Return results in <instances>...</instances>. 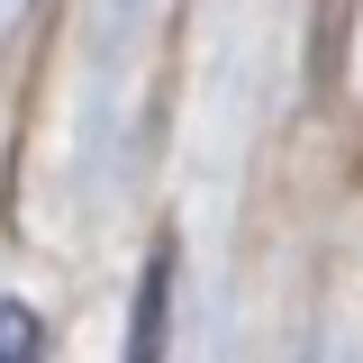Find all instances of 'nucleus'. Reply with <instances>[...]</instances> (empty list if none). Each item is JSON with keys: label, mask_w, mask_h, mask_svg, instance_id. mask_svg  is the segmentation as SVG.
I'll list each match as a JSON object with an SVG mask.
<instances>
[{"label": "nucleus", "mask_w": 363, "mask_h": 363, "mask_svg": "<svg viewBox=\"0 0 363 363\" xmlns=\"http://www.w3.org/2000/svg\"><path fill=\"white\" fill-rule=\"evenodd\" d=\"M164 309H173V245H155V264H145V281H136L128 363H164Z\"/></svg>", "instance_id": "obj_1"}, {"label": "nucleus", "mask_w": 363, "mask_h": 363, "mask_svg": "<svg viewBox=\"0 0 363 363\" xmlns=\"http://www.w3.org/2000/svg\"><path fill=\"white\" fill-rule=\"evenodd\" d=\"M0 363H37V318L18 309V300L0 309Z\"/></svg>", "instance_id": "obj_2"}]
</instances>
